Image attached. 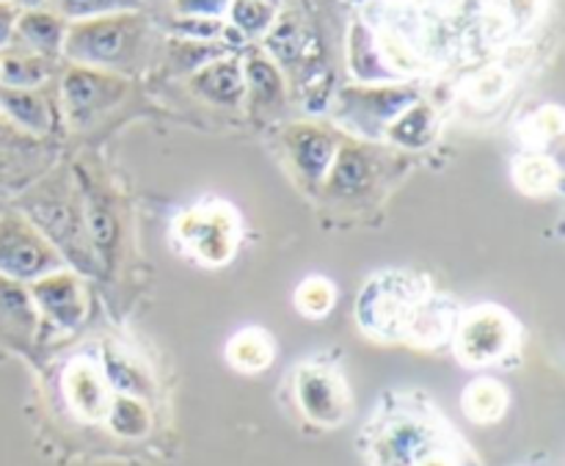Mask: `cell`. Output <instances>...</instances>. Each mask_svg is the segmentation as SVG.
Segmentation results:
<instances>
[{
    "mask_svg": "<svg viewBox=\"0 0 565 466\" xmlns=\"http://www.w3.org/2000/svg\"><path fill=\"white\" fill-rule=\"evenodd\" d=\"M425 301L428 298L419 293L417 282L392 274L373 279L364 287L362 296H359L356 315L364 331L397 340V337H408Z\"/></svg>",
    "mask_w": 565,
    "mask_h": 466,
    "instance_id": "obj_1",
    "label": "cell"
},
{
    "mask_svg": "<svg viewBox=\"0 0 565 466\" xmlns=\"http://www.w3.org/2000/svg\"><path fill=\"white\" fill-rule=\"evenodd\" d=\"M55 268H58V254L42 235H36L20 219H9V215L0 219V274L6 279L36 282L55 274Z\"/></svg>",
    "mask_w": 565,
    "mask_h": 466,
    "instance_id": "obj_2",
    "label": "cell"
},
{
    "mask_svg": "<svg viewBox=\"0 0 565 466\" xmlns=\"http://www.w3.org/2000/svg\"><path fill=\"white\" fill-rule=\"evenodd\" d=\"M136 22L125 17L83 22L66 39V53L86 64H125L136 47Z\"/></svg>",
    "mask_w": 565,
    "mask_h": 466,
    "instance_id": "obj_3",
    "label": "cell"
},
{
    "mask_svg": "<svg viewBox=\"0 0 565 466\" xmlns=\"http://www.w3.org/2000/svg\"><path fill=\"white\" fill-rule=\"evenodd\" d=\"M511 346V324L494 307L475 309L458 331V353L467 364H491Z\"/></svg>",
    "mask_w": 565,
    "mask_h": 466,
    "instance_id": "obj_4",
    "label": "cell"
},
{
    "mask_svg": "<svg viewBox=\"0 0 565 466\" xmlns=\"http://www.w3.org/2000/svg\"><path fill=\"white\" fill-rule=\"evenodd\" d=\"M298 403L309 420L320 425H340L348 417V395L342 381L326 368L298 370Z\"/></svg>",
    "mask_w": 565,
    "mask_h": 466,
    "instance_id": "obj_5",
    "label": "cell"
},
{
    "mask_svg": "<svg viewBox=\"0 0 565 466\" xmlns=\"http://www.w3.org/2000/svg\"><path fill=\"white\" fill-rule=\"evenodd\" d=\"M182 241L202 257L204 263L221 265L235 252V230H232L230 213H188L177 224Z\"/></svg>",
    "mask_w": 565,
    "mask_h": 466,
    "instance_id": "obj_6",
    "label": "cell"
},
{
    "mask_svg": "<svg viewBox=\"0 0 565 466\" xmlns=\"http://www.w3.org/2000/svg\"><path fill=\"white\" fill-rule=\"evenodd\" d=\"M121 94V83L110 81V77L97 75V72L75 70L66 75L64 81V97L70 105V114L75 119H83L88 114H97V110L108 108L110 103H116Z\"/></svg>",
    "mask_w": 565,
    "mask_h": 466,
    "instance_id": "obj_7",
    "label": "cell"
},
{
    "mask_svg": "<svg viewBox=\"0 0 565 466\" xmlns=\"http://www.w3.org/2000/svg\"><path fill=\"white\" fill-rule=\"evenodd\" d=\"M33 298L64 329H72L83 318V293L70 274H47L36 279Z\"/></svg>",
    "mask_w": 565,
    "mask_h": 466,
    "instance_id": "obj_8",
    "label": "cell"
},
{
    "mask_svg": "<svg viewBox=\"0 0 565 466\" xmlns=\"http://www.w3.org/2000/svg\"><path fill=\"white\" fill-rule=\"evenodd\" d=\"M64 392L70 406L75 409L81 417L97 420L108 412V392H105V381L92 364L86 362L72 364L64 375Z\"/></svg>",
    "mask_w": 565,
    "mask_h": 466,
    "instance_id": "obj_9",
    "label": "cell"
},
{
    "mask_svg": "<svg viewBox=\"0 0 565 466\" xmlns=\"http://www.w3.org/2000/svg\"><path fill=\"white\" fill-rule=\"evenodd\" d=\"M33 221L42 226L44 235H47L61 252L70 254V257H81L77 265H88L86 248L81 246V215H75V210L66 208L64 202L39 204Z\"/></svg>",
    "mask_w": 565,
    "mask_h": 466,
    "instance_id": "obj_10",
    "label": "cell"
},
{
    "mask_svg": "<svg viewBox=\"0 0 565 466\" xmlns=\"http://www.w3.org/2000/svg\"><path fill=\"white\" fill-rule=\"evenodd\" d=\"M292 158H296L298 169L309 177V180H323L329 171L331 158H334V147L329 138L318 130H298L290 138Z\"/></svg>",
    "mask_w": 565,
    "mask_h": 466,
    "instance_id": "obj_11",
    "label": "cell"
},
{
    "mask_svg": "<svg viewBox=\"0 0 565 466\" xmlns=\"http://www.w3.org/2000/svg\"><path fill=\"white\" fill-rule=\"evenodd\" d=\"M370 180H373V166H370L367 155L353 147L342 149L334 169H331L329 191L337 197H351V193H362L370 186Z\"/></svg>",
    "mask_w": 565,
    "mask_h": 466,
    "instance_id": "obj_12",
    "label": "cell"
},
{
    "mask_svg": "<svg viewBox=\"0 0 565 466\" xmlns=\"http://www.w3.org/2000/svg\"><path fill=\"white\" fill-rule=\"evenodd\" d=\"M193 86H196V92H202L207 99L232 105L241 99L243 77L235 61H218V64H210L207 70L199 72Z\"/></svg>",
    "mask_w": 565,
    "mask_h": 466,
    "instance_id": "obj_13",
    "label": "cell"
},
{
    "mask_svg": "<svg viewBox=\"0 0 565 466\" xmlns=\"http://www.w3.org/2000/svg\"><path fill=\"white\" fill-rule=\"evenodd\" d=\"M274 359V342L265 331L246 329L230 342V362L243 373H259Z\"/></svg>",
    "mask_w": 565,
    "mask_h": 466,
    "instance_id": "obj_14",
    "label": "cell"
},
{
    "mask_svg": "<svg viewBox=\"0 0 565 466\" xmlns=\"http://www.w3.org/2000/svg\"><path fill=\"white\" fill-rule=\"evenodd\" d=\"M508 395L497 381L480 379L472 381L463 392V412L475 420V423H494L505 412Z\"/></svg>",
    "mask_w": 565,
    "mask_h": 466,
    "instance_id": "obj_15",
    "label": "cell"
},
{
    "mask_svg": "<svg viewBox=\"0 0 565 466\" xmlns=\"http://www.w3.org/2000/svg\"><path fill=\"white\" fill-rule=\"evenodd\" d=\"M105 379L121 392V395H147L149 390V375L136 359H130L127 353L108 351L105 353Z\"/></svg>",
    "mask_w": 565,
    "mask_h": 466,
    "instance_id": "obj_16",
    "label": "cell"
},
{
    "mask_svg": "<svg viewBox=\"0 0 565 466\" xmlns=\"http://www.w3.org/2000/svg\"><path fill=\"white\" fill-rule=\"evenodd\" d=\"M108 425L114 434L127 436V439H138L149 431V417L147 409L130 395H119L114 403L108 406Z\"/></svg>",
    "mask_w": 565,
    "mask_h": 466,
    "instance_id": "obj_17",
    "label": "cell"
},
{
    "mask_svg": "<svg viewBox=\"0 0 565 466\" xmlns=\"http://www.w3.org/2000/svg\"><path fill=\"white\" fill-rule=\"evenodd\" d=\"M0 105L14 116L20 125L31 127V130H47V108L42 99L22 88H0Z\"/></svg>",
    "mask_w": 565,
    "mask_h": 466,
    "instance_id": "obj_18",
    "label": "cell"
},
{
    "mask_svg": "<svg viewBox=\"0 0 565 466\" xmlns=\"http://www.w3.org/2000/svg\"><path fill=\"white\" fill-rule=\"evenodd\" d=\"M44 77V64L39 59L28 55H0V83L3 88H22L33 86Z\"/></svg>",
    "mask_w": 565,
    "mask_h": 466,
    "instance_id": "obj_19",
    "label": "cell"
},
{
    "mask_svg": "<svg viewBox=\"0 0 565 466\" xmlns=\"http://www.w3.org/2000/svg\"><path fill=\"white\" fill-rule=\"evenodd\" d=\"M20 33L39 50H55L61 42V22L50 14H25L20 20Z\"/></svg>",
    "mask_w": 565,
    "mask_h": 466,
    "instance_id": "obj_20",
    "label": "cell"
},
{
    "mask_svg": "<svg viewBox=\"0 0 565 466\" xmlns=\"http://www.w3.org/2000/svg\"><path fill=\"white\" fill-rule=\"evenodd\" d=\"M246 75L254 88V97H257L259 103H276V99H281V77L268 61L252 59L246 66Z\"/></svg>",
    "mask_w": 565,
    "mask_h": 466,
    "instance_id": "obj_21",
    "label": "cell"
},
{
    "mask_svg": "<svg viewBox=\"0 0 565 466\" xmlns=\"http://www.w3.org/2000/svg\"><path fill=\"white\" fill-rule=\"evenodd\" d=\"M296 301L303 315H309V318H320V315L329 313L331 304H334V287H331L326 279H309L298 287Z\"/></svg>",
    "mask_w": 565,
    "mask_h": 466,
    "instance_id": "obj_22",
    "label": "cell"
},
{
    "mask_svg": "<svg viewBox=\"0 0 565 466\" xmlns=\"http://www.w3.org/2000/svg\"><path fill=\"white\" fill-rule=\"evenodd\" d=\"M428 127H430L428 110L425 108L408 110V114L403 116L395 127H392V138L401 144H406V147H419V144L428 141V136H430Z\"/></svg>",
    "mask_w": 565,
    "mask_h": 466,
    "instance_id": "obj_23",
    "label": "cell"
},
{
    "mask_svg": "<svg viewBox=\"0 0 565 466\" xmlns=\"http://www.w3.org/2000/svg\"><path fill=\"white\" fill-rule=\"evenodd\" d=\"M232 20H235L243 31L257 33L274 20V9H270L268 3H263V0H235V6H232Z\"/></svg>",
    "mask_w": 565,
    "mask_h": 466,
    "instance_id": "obj_24",
    "label": "cell"
},
{
    "mask_svg": "<svg viewBox=\"0 0 565 466\" xmlns=\"http://www.w3.org/2000/svg\"><path fill=\"white\" fill-rule=\"evenodd\" d=\"M268 47L274 50V53L279 55L281 61L298 59V55H301V50H303L301 31H298V28L292 25V22H285V25H279L274 33H270Z\"/></svg>",
    "mask_w": 565,
    "mask_h": 466,
    "instance_id": "obj_25",
    "label": "cell"
},
{
    "mask_svg": "<svg viewBox=\"0 0 565 466\" xmlns=\"http://www.w3.org/2000/svg\"><path fill=\"white\" fill-rule=\"evenodd\" d=\"M552 177H555V171H552L550 163H544V160H530L519 171V186L530 193H541L550 188Z\"/></svg>",
    "mask_w": 565,
    "mask_h": 466,
    "instance_id": "obj_26",
    "label": "cell"
},
{
    "mask_svg": "<svg viewBox=\"0 0 565 466\" xmlns=\"http://www.w3.org/2000/svg\"><path fill=\"white\" fill-rule=\"evenodd\" d=\"M61 9L72 17H86L97 14V11L116 9V6H130L132 0H58Z\"/></svg>",
    "mask_w": 565,
    "mask_h": 466,
    "instance_id": "obj_27",
    "label": "cell"
},
{
    "mask_svg": "<svg viewBox=\"0 0 565 466\" xmlns=\"http://www.w3.org/2000/svg\"><path fill=\"white\" fill-rule=\"evenodd\" d=\"M88 213H92V237L94 241L99 243V246H108V243H114V235H116V226H114V221H110V215L105 213L103 208H99L97 202L92 204V210H88Z\"/></svg>",
    "mask_w": 565,
    "mask_h": 466,
    "instance_id": "obj_28",
    "label": "cell"
},
{
    "mask_svg": "<svg viewBox=\"0 0 565 466\" xmlns=\"http://www.w3.org/2000/svg\"><path fill=\"white\" fill-rule=\"evenodd\" d=\"M182 31H188V33H199V36H215V33L221 31V25L218 22H210V20H188V22H182Z\"/></svg>",
    "mask_w": 565,
    "mask_h": 466,
    "instance_id": "obj_29",
    "label": "cell"
},
{
    "mask_svg": "<svg viewBox=\"0 0 565 466\" xmlns=\"http://www.w3.org/2000/svg\"><path fill=\"white\" fill-rule=\"evenodd\" d=\"M224 0H180V9L185 11H204V14H213L221 9Z\"/></svg>",
    "mask_w": 565,
    "mask_h": 466,
    "instance_id": "obj_30",
    "label": "cell"
},
{
    "mask_svg": "<svg viewBox=\"0 0 565 466\" xmlns=\"http://www.w3.org/2000/svg\"><path fill=\"white\" fill-rule=\"evenodd\" d=\"M9 33H11V11L0 3V44L9 39Z\"/></svg>",
    "mask_w": 565,
    "mask_h": 466,
    "instance_id": "obj_31",
    "label": "cell"
},
{
    "mask_svg": "<svg viewBox=\"0 0 565 466\" xmlns=\"http://www.w3.org/2000/svg\"><path fill=\"white\" fill-rule=\"evenodd\" d=\"M22 3H39V0H22Z\"/></svg>",
    "mask_w": 565,
    "mask_h": 466,
    "instance_id": "obj_32",
    "label": "cell"
}]
</instances>
